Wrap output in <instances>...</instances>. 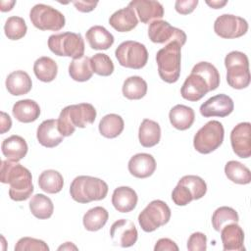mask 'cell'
<instances>
[{
	"label": "cell",
	"instance_id": "bcb514c9",
	"mask_svg": "<svg viewBox=\"0 0 251 251\" xmlns=\"http://www.w3.org/2000/svg\"><path fill=\"white\" fill-rule=\"evenodd\" d=\"M155 251H178V247L175 241L170 238H161L159 239L154 247Z\"/></svg>",
	"mask_w": 251,
	"mask_h": 251
},
{
	"label": "cell",
	"instance_id": "8992f818",
	"mask_svg": "<svg viewBox=\"0 0 251 251\" xmlns=\"http://www.w3.org/2000/svg\"><path fill=\"white\" fill-rule=\"evenodd\" d=\"M48 47L57 56L80 58L84 55V40L80 33L63 32L48 38Z\"/></svg>",
	"mask_w": 251,
	"mask_h": 251
},
{
	"label": "cell",
	"instance_id": "83f0119b",
	"mask_svg": "<svg viewBox=\"0 0 251 251\" xmlns=\"http://www.w3.org/2000/svg\"><path fill=\"white\" fill-rule=\"evenodd\" d=\"M138 139L143 147L150 148L157 145L161 139V127L153 120L144 119L138 129Z\"/></svg>",
	"mask_w": 251,
	"mask_h": 251
},
{
	"label": "cell",
	"instance_id": "d4e9b609",
	"mask_svg": "<svg viewBox=\"0 0 251 251\" xmlns=\"http://www.w3.org/2000/svg\"><path fill=\"white\" fill-rule=\"evenodd\" d=\"M13 116L21 123L28 124L36 121L40 116L39 105L31 99L17 101L12 109Z\"/></svg>",
	"mask_w": 251,
	"mask_h": 251
},
{
	"label": "cell",
	"instance_id": "ffe728a7",
	"mask_svg": "<svg viewBox=\"0 0 251 251\" xmlns=\"http://www.w3.org/2000/svg\"><path fill=\"white\" fill-rule=\"evenodd\" d=\"M221 239L225 251H243L244 231L237 223L225 226L221 229Z\"/></svg>",
	"mask_w": 251,
	"mask_h": 251
},
{
	"label": "cell",
	"instance_id": "4fadbf2b",
	"mask_svg": "<svg viewBox=\"0 0 251 251\" xmlns=\"http://www.w3.org/2000/svg\"><path fill=\"white\" fill-rule=\"evenodd\" d=\"M110 236L115 245L126 248L135 244L138 238V232L131 221L121 219L111 226Z\"/></svg>",
	"mask_w": 251,
	"mask_h": 251
},
{
	"label": "cell",
	"instance_id": "e575fe53",
	"mask_svg": "<svg viewBox=\"0 0 251 251\" xmlns=\"http://www.w3.org/2000/svg\"><path fill=\"white\" fill-rule=\"evenodd\" d=\"M108 218V211L101 206H96L84 214L82 219L83 226L88 231H97L106 225Z\"/></svg>",
	"mask_w": 251,
	"mask_h": 251
},
{
	"label": "cell",
	"instance_id": "f546056e",
	"mask_svg": "<svg viewBox=\"0 0 251 251\" xmlns=\"http://www.w3.org/2000/svg\"><path fill=\"white\" fill-rule=\"evenodd\" d=\"M33 72L39 80L43 82H50L57 76L58 66L53 59L43 56L34 62Z\"/></svg>",
	"mask_w": 251,
	"mask_h": 251
},
{
	"label": "cell",
	"instance_id": "30bf717a",
	"mask_svg": "<svg viewBox=\"0 0 251 251\" xmlns=\"http://www.w3.org/2000/svg\"><path fill=\"white\" fill-rule=\"evenodd\" d=\"M171 209L162 200L151 201L138 215V224L146 232H152L169 223Z\"/></svg>",
	"mask_w": 251,
	"mask_h": 251
},
{
	"label": "cell",
	"instance_id": "74e56055",
	"mask_svg": "<svg viewBox=\"0 0 251 251\" xmlns=\"http://www.w3.org/2000/svg\"><path fill=\"white\" fill-rule=\"evenodd\" d=\"M239 220L237 212L227 206H222L218 208L212 216V225L215 230L221 231V229L232 223H237Z\"/></svg>",
	"mask_w": 251,
	"mask_h": 251
},
{
	"label": "cell",
	"instance_id": "9a60e30c",
	"mask_svg": "<svg viewBox=\"0 0 251 251\" xmlns=\"http://www.w3.org/2000/svg\"><path fill=\"white\" fill-rule=\"evenodd\" d=\"M234 104L232 99L226 94H217L200 106V114L205 117L224 118L230 115L233 111Z\"/></svg>",
	"mask_w": 251,
	"mask_h": 251
},
{
	"label": "cell",
	"instance_id": "7c38bea8",
	"mask_svg": "<svg viewBox=\"0 0 251 251\" xmlns=\"http://www.w3.org/2000/svg\"><path fill=\"white\" fill-rule=\"evenodd\" d=\"M247 30L248 23L246 20L231 14L221 15L214 23L215 33L226 39L241 37L247 32Z\"/></svg>",
	"mask_w": 251,
	"mask_h": 251
},
{
	"label": "cell",
	"instance_id": "d6986e66",
	"mask_svg": "<svg viewBox=\"0 0 251 251\" xmlns=\"http://www.w3.org/2000/svg\"><path fill=\"white\" fill-rule=\"evenodd\" d=\"M128 172L137 178H146L153 175L156 170V161L148 153L133 155L128 161Z\"/></svg>",
	"mask_w": 251,
	"mask_h": 251
},
{
	"label": "cell",
	"instance_id": "6da1fadb",
	"mask_svg": "<svg viewBox=\"0 0 251 251\" xmlns=\"http://www.w3.org/2000/svg\"><path fill=\"white\" fill-rule=\"evenodd\" d=\"M1 182L8 183L9 196L14 201H25L33 192L31 173L18 162L3 160L1 162Z\"/></svg>",
	"mask_w": 251,
	"mask_h": 251
},
{
	"label": "cell",
	"instance_id": "7dc6e473",
	"mask_svg": "<svg viewBox=\"0 0 251 251\" xmlns=\"http://www.w3.org/2000/svg\"><path fill=\"white\" fill-rule=\"evenodd\" d=\"M72 3L75 5V9L82 13H88L95 9L98 2L97 1H72Z\"/></svg>",
	"mask_w": 251,
	"mask_h": 251
},
{
	"label": "cell",
	"instance_id": "ba28073f",
	"mask_svg": "<svg viewBox=\"0 0 251 251\" xmlns=\"http://www.w3.org/2000/svg\"><path fill=\"white\" fill-rule=\"evenodd\" d=\"M115 56L121 66L134 70L142 69L148 61V51L145 45L133 40L122 42L117 47Z\"/></svg>",
	"mask_w": 251,
	"mask_h": 251
},
{
	"label": "cell",
	"instance_id": "603a6c76",
	"mask_svg": "<svg viewBox=\"0 0 251 251\" xmlns=\"http://www.w3.org/2000/svg\"><path fill=\"white\" fill-rule=\"evenodd\" d=\"M1 150L7 160L19 162L26 155L28 147L26 141L22 136L14 134L3 140Z\"/></svg>",
	"mask_w": 251,
	"mask_h": 251
},
{
	"label": "cell",
	"instance_id": "9c48e42d",
	"mask_svg": "<svg viewBox=\"0 0 251 251\" xmlns=\"http://www.w3.org/2000/svg\"><path fill=\"white\" fill-rule=\"evenodd\" d=\"M29 18L31 24L40 30L58 31L66 24L65 16L59 10L45 4L34 5L29 12Z\"/></svg>",
	"mask_w": 251,
	"mask_h": 251
},
{
	"label": "cell",
	"instance_id": "8d00e7d4",
	"mask_svg": "<svg viewBox=\"0 0 251 251\" xmlns=\"http://www.w3.org/2000/svg\"><path fill=\"white\" fill-rule=\"evenodd\" d=\"M191 73L199 75L207 82L210 91L217 89L220 85V74L216 67L209 62L197 63Z\"/></svg>",
	"mask_w": 251,
	"mask_h": 251
},
{
	"label": "cell",
	"instance_id": "ac0fdd59",
	"mask_svg": "<svg viewBox=\"0 0 251 251\" xmlns=\"http://www.w3.org/2000/svg\"><path fill=\"white\" fill-rule=\"evenodd\" d=\"M210 90L207 82L199 75L193 73H191L185 78L180 88V94L182 98L191 102H196L200 100Z\"/></svg>",
	"mask_w": 251,
	"mask_h": 251
},
{
	"label": "cell",
	"instance_id": "44dd1931",
	"mask_svg": "<svg viewBox=\"0 0 251 251\" xmlns=\"http://www.w3.org/2000/svg\"><path fill=\"white\" fill-rule=\"evenodd\" d=\"M138 197L134 189L129 186L117 187L112 195V204L114 208L121 213L132 211L137 204Z\"/></svg>",
	"mask_w": 251,
	"mask_h": 251
},
{
	"label": "cell",
	"instance_id": "e0dca14e",
	"mask_svg": "<svg viewBox=\"0 0 251 251\" xmlns=\"http://www.w3.org/2000/svg\"><path fill=\"white\" fill-rule=\"evenodd\" d=\"M36 137L38 142L44 147L53 148L58 146L64 138L58 127V120L50 119L43 121L37 127Z\"/></svg>",
	"mask_w": 251,
	"mask_h": 251
},
{
	"label": "cell",
	"instance_id": "b9f144b4",
	"mask_svg": "<svg viewBox=\"0 0 251 251\" xmlns=\"http://www.w3.org/2000/svg\"><path fill=\"white\" fill-rule=\"evenodd\" d=\"M48 251L49 246L40 239L33 237H22L15 245V251Z\"/></svg>",
	"mask_w": 251,
	"mask_h": 251
},
{
	"label": "cell",
	"instance_id": "2e32d148",
	"mask_svg": "<svg viewBox=\"0 0 251 251\" xmlns=\"http://www.w3.org/2000/svg\"><path fill=\"white\" fill-rule=\"evenodd\" d=\"M128 6L134 10L139 21L143 24H151L164 17L163 5L158 1L133 0L128 3Z\"/></svg>",
	"mask_w": 251,
	"mask_h": 251
},
{
	"label": "cell",
	"instance_id": "836d02e7",
	"mask_svg": "<svg viewBox=\"0 0 251 251\" xmlns=\"http://www.w3.org/2000/svg\"><path fill=\"white\" fill-rule=\"evenodd\" d=\"M28 206L31 214L40 220L49 219L54 212V205L51 199L41 193L33 195Z\"/></svg>",
	"mask_w": 251,
	"mask_h": 251
},
{
	"label": "cell",
	"instance_id": "4dcf8cb0",
	"mask_svg": "<svg viewBox=\"0 0 251 251\" xmlns=\"http://www.w3.org/2000/svg\"><path fill=\"white\" fill-rule=\"evenodd\" d=\"M69 75L75 81L83 82L89 80L93 75L90 58L82 56L77 59H73L69 66Z\"/></svg>",
	"mask_w": 251,
	"mask_h": 251
},
{
	"label": "cell",
	"instance_id": "277c9868",
	"mask_svg": "<svg viewBox=\"0 0 251 251\" xmlns=\"http://www.w3.org/2000/svg\"><path fill=\"white\" fill-rule=\"evenodd\" d=\"M181 46L176 42H170L161 48L156 55L158 74L162 80L175 83L180 75Z\"/></svg>",
	"mask_w": 251,
	"mask_h": 251
},
{
	"label": "cell",
	"instance_id": "f1b7e54d",
	"mask_svg": "<svg viewBox=\"0 0 251 251\" xmlns=\"http://www.w3.org/2000/svg\"><path fill=\"white\" fill-rule=\"evenodd\" d=\"M125 127L123 118L117 114H108L104 116L99 123V132L106 138H115L119 136Z\"/></svg>",
	"mask_w": 251,
	"mask_h": 251
},
{
	"label": "cell",
	"instance_id": "4316f807",
	"mask_svg": "<svg viewBox=\"0 0 251 251\" xmlns=\"http://www.w3.org/2000/svg\"><path fill=\"white\" fill-rule=\"evenodd\" d=\"M89 46L94 50H107L114 43L113 34L102 25H93L85 33Z\"/></svg>",
	"mask_w": 251,
	"mask_h": 251
},
{
	"label": "cell",
	"instance_id": "d590c367",
	"mask_svg": "<svg viewBox=\"0 0 251 251\" xmlns=\"http://www.w3.org/2000/svg\"><path fill=\"white\" fill-rule=\"evenodd\" d=\"M226 177L237 184H248L251 181L250 170L238 161H228L225 166Z\"/></svg>",
	"mask_w": 251,
	"mask_h": 251
},
{
	"label": "cell",
	"instance_id": "d6a6232c",
	"mask_svg": "<svg viewBox=\"0 0 251 251\" xmlns=\"http://www.w3.org/2000/svg\"><path fill=\"white\" fill-rule=\"evenodd\" d=\"M123 95L129 100H139L147 93V82L138 75L127 77L122 87Z\"/></svg>",
	"mask_w": 251,
	"mask_h": 251
},
{
	"label": "cell",
	"instance_id": "1f68e13d",
	"mask_svg": "<svg viewBox=\"0 0 251 251\" xmlns=\"http://www.w3.org/2000/svg\"><path fill=\"white\" fill-rule=\"evenodd\" d=\"M38 185L41 190L49 194H55L64 186L63 176L55 170L43 171L38 177Z\"/></svg>",
	"mask_w": 251,
	"mask_h": 251
},
{
	"label": "cell",
	"instance_id": "5b68a950",
	"mask_svg": "<svg viewBox=\"0 0 251 251\" xmlns=\"http://www.w3.org/2000/svg\"><path fill=\"white\" fill-rule=\"evenodd\" d=\"M227 84L234 89H243L250 84L251 76L247 56L240 51H231L225 58Z\"/></svg>",
	"mask_w": 251,
	"mask_h": 251
},
{
	"label": "cell",
	"instance_id": "5bb4252c",
	"mask_svg": "<svg viewBox=\"0 0 251 251\" xmlns=\"http://www.w3.org/2000/svg\"><path fill=\"white\" fill-rule=\"evenodd\" d=\"M251 125L248 122L239 123L230 132V143L233 152L240 158L251 156Z\"/></svg>",
	"mask_w": 251,
	"mask_h": 251
},
{
	"label": "cell",
	"instance_id": "3957f363",
	"mask_svg": "<svg viewBox=\"0 0 251 251\" xmlns=\"http://www.w3.org/2000/svg\"><path fill=\"white\" fill-rule=\"evenodd\" d=\"M108 184L101 178L90 176H78L70 186L72 198L78 203H89L104 199L108 193Z\"/></svg>",
	"mask_w": 251,
	"mask_h": 251
},
{
	"label": "cell",
	"instance_id": "ab89813d",
	"mask_svg": "<svg viewBox=\"0 0 251 251\" xmlns=\"http://www.w3.org/2000/svg\"><path fill=\"white\" fill-rule=\"evenodd\" d=\"M178 183H181L187 187V189L192 194L193 200L201 199L207 192V184L205 180L198 176H184L178 180Z\"/></svg>",
	"mask_w": 251,
	"mask_h": 251
},
{
	"label": "cell",
	"instance_id": "484cf974",
	"mask_svg": "<svg viewBox=\"0 0 251 251\" xmlns=\"http://www.w3.org/2000/svg\"><path fill=\"white\" fill-rule=\"evenodd\" d=\"M169 119L175 128L178 130H186L193 125L195 113L192 108L177 104L170 110Z\"/></svg>",
	"mask_w": 251,
	"mask_h": 251
},
{
	"label": "cell",
	"instance_id": "f907efd6",
	"mask_svg": "<svg viewBox=\"0 0 251 251\" xmlns=\"http://www.w3.org/2000/svg\"><path fill=\"white\" fill-rule=\"evenodd\" d=\"M16 4V1H1L0 2V10L2 12L11 11Z\"/></svg>",
	"mask_w": 251,
	"mask_h": 251
},
{
	"label": "cell",
	"instance_id": "8fae6325",
	"mask_svg": "<svg viewBox=\"0 0 251 251\" xmlns=\"http://www.w3.org/2000/svg\"><path fill=\"white\" fill-rule=\"evenodd\" d=\"M148 36L152 42L160 44L176 41L180 46H183L186 42V34L183 30L171 25L163 20H156L149 25Z\"/></svg>",
	"mask_w": 251,
	"mask_h": 251
},
{
	"label": "cell",
	"instance_id": "f35d334b",
	"mask_svg": "<svg viewBox=\"0 0 251 251\" xmlns=\"http://www.w3.org/2000/svg\"><path fill=\"white\" fill-rule=\"evenodd\" d=\"M27 30V26L23 18L12 16L7 19L4 25V32L8 39L19 40L23 38Z\"/></svg>",
	"mask_w": 251,
	"mask_h": 251
},
{
	"label": "cell",
	"instance_id": "f6af8a7d",
	"mask_svg": "<svg viewBox=\"0 0 251 251\" xmlns=\"http://www.w3.org/2000/svg\"><path fill=\"white\" fill-rule=\"evenodd\" d=\"M197 5L198 0H176L175 9L180 15H188L195 10Z\"/></svg>",
	"mask_w": 251,
	"mask_h": 251
},
{
	"label": "cell",
	"instance_id": "60d3db41",
	"mask_svg": "<svg viewBox=\"0 0 251 251\" xmlns=\"http://www.w3.org/2000/svg\"><path fill=\"white\" fill-rule=\"evenodd\" d=\"M93 73L102 76H109L114 72V64L111 58L104 53L94 54L90 58Z\"/></svg>",
	"mask_w": 251,
	"mask_h": 251
},
{
	"label": "cell",
	"instance_id": "816d5d0a",
	"mask_svg": "<svg viewBox=\"0 0 251 251\" xmlns=\"http://www.w3.org/2000/svg\"><path fill=\"white\" fill-rule=\"evenodd\" d=\"M72 249L77 250V247H76L75 245H74L73 242H66L65 244L61 245V246L58 248V250H72Z\"/></svg>",
	"mask_w": 251,
	"mask_h": 251
},
{
	"label": "cell",
	"instance_id": "c3c4849f",
	"mask_svg": "<svg viewBox=\"0 0 251 251\" xmlns=\"http://www.w3.org/2000/svg\"><path fill=\"white\" fill-rule=\"evenodd\" d=\"M12 126V120L8 114L5 112H1V129L0 132L3 134L6 131L10 130Z\"/></svg>",
	"mask_w": 251,
	"mask_h": 251
},
{
	"label": "cell",
	"instance_id": "681fc988",
	"mask_svg": "<svg viewBox=\"0 0 251 251\" xmlns=\"http://www.w3.org/2000/svg\"><path fill=\"white\" fill-rule=\"evenodd\" d=\"M206 4L213 9H221L225 5L227 4V1L226 0H212V1H206Z\"/></svg>",
	"mask_w": 251,
	"mask_h": 251
},
{
	"label": "cell",
	"instance_id": "ee69618b",
	"mask_svg": "<svg viewBox=\"0 0 251 251\" xmlns=\"http://www.w3.org/2000/svg\"><path fill=\"white\" fill-rule=\"evenodd\" d=\"M189 251H205L207 249V236L199 231L193 232L187 240Z\"/></svg>",
	"mask_w": 251,
	"mask_h": 251
},
{
	"label": "cell",
	"instance_id": "7a4b0ae2",
	"mask_svg": "<svg viewBox=\"0 0 251 251\" xmlns=\"http://www.w3.org/2000/svg\"><path fill=\"white\" fill-rule=\"evenodd\" d=\"M96 110L89 103H79L65 107L58 119V127L63 136L72 135L75 127L83 128L94 123Z\"/></svg>",
	"mask_w": 251,
	"mask_h": 251
},
{
	"label": "cell",
	"instance_id": "7bdbcfd3",
	"mask_svg": "<svg viewBox=\"0 0 251 251\" xmlns=\"http://www.w3.org/2000/svg\"><path fill=\"white\" fill-rule=\"evenodd\" d=\"M172 200L177 206H185L193 200V197L187 187L177 182L172 192Z\"/></svg>",
	"mask_w": 251,
	"mask_h": 251
},
{
	"label": "cell",
	"instance_id": "7402d4cb",
	"mask_svg": "<svg viewBox=\"0 0 251 251\" xmlns=\"http://www.w3.org/2000/svg\"><path fill=\"white\" fill-rule=\"evenodd\" d=\"M109 24L119 32H127L137 25L138 19L134 10L127 5L112 14L109 19Z\"/></svg>",
	"mask_w": 251,
	"mask_h": 251
},
{
	"label": "cell",
	"instance_id": "52a82bcc",
	"mask_svg": "<svg viewBox=\"0 0 251 251\" xmlns=\"http://www.w3.org/2000/svg\"><path fill=\"white\" fill-rule=\"evenodd\" d=\"M225 136L223 124L219 121H210L205 124L194 135L193 146L201 154H209L219 148Z\"/></svg>",
	"mask_w": 251,
	"mask_h": 251
},
{
	"label": "cell",
	"instance_id": "cb8c5ba5",
	"mask_svg": "<svg viewBox=\"0 0 251 251\" xmlns=\"http://www.w3.org/2000/svg\"><path fill=\"white\" fill-rule=\"evenodd\" d=\"M6 88L14 96L25 95L31 90L32 81L27 73L24 71H15L8 75L6 78Z\"/></svg>",
	"mask_w": 251,
	"mask_h": 251
}]
</instances>
